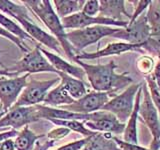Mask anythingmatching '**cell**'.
<instances>
[{
  "label": "cell",
  "mask_w": 160,
  "mask_h": 150,
  "mask_svg": "<svg viewBox=\"0 0 160 150\" xmlns=\"http://www.w3.org/2000/svg\"><path fill=\"white\" fill-rule=\"evenodd\" d=\"M59 77H55L50 80H44V81L31 79L29 82H27V85L20 93L13 107L35 106L40 102H43L49 88L59 82Z\"/></svg>",
  "instance_id": "7"
},
{
  "label": "cell",
  "mask_w": 160,
  "mask_h": 150,
  "mask_svg": "<svg viewBox=\"0 0 160 150\" xmlns=\"http://www.w3.org/2000/svg\"><path fill=\"white\" fill-rule=\"evenodd\" d=\"M142 86V85H141ZM142 89L140 87L135 96V102L133 111L130 115V117L127 120V123H125V129L123 131V138L125 142L137 144L138 143V134H137V120L139 117V105L140 100H141Z\"/></svg>",
  "instance_id": "18"
},
{
  "label": "cell",
  "mask_w": 160,
  "mask_h": 150,
  "mask_svg": "<svg viewBox=\"0 0 160 150\" xmlns=\"http://www.w3.org/2000/svg\"><path fill=\"white\" fill-rule=\"evenodd\" d=\"M112 37L123 40V42L142 47V45L151 37V30L146 16L142 14L136 19V21L132 24H128L126 28H119L118 31L112 35Z\"/></svg>",
  "instance_id": "10"
},
{
  "label": "cell",
  "mask_w": 160,
  "mask_h": 150,
  "mask_svg": "<svg viewBox=\"0 0 160 150\" xmlns=\"http://www.w3.org/2000/svg\"><path fill=\"white\" fill-rule=\"evenodd\" d=\"M149 150H154V149H151V148H149Z\"/></svg>",
  "instance_id": "43"
},
{
  "label": "cell",
  "mask_w": 160,
  "mask_h": 150,
  "mask_svg": "<svg viewBox=\"0 0 160 150\" xmlns=\"http://www.w3.org/2000/svg\"><path fill=\"white\" fill-rule=\"evenodd\" d=\"M99 17L113 20H123L121 18L122 16H126L129 19L131 18V15L125 8V1L123 0H101L99 1Z\"/></svg>",
  "instance_id": "17"
},
{
  "label": "cell",
  "mask_w": 160,
  "mask_h": 150,
  "mask_svg": "<svg viewBox=\"0 0 160 150\" xmlns=\"http://www.w3.org/2000/svg\"><path fill=\"white\" fill-rule=\"evenodd\" d=\"M8 129L7 127H5V128H0V132H3V131H8Z\"/></svg>",
  "instance_id": "42"
},
{
  "label": "cell",
  "mask_w": 160,
  "mask_h": 150,
  "mask_svg": "<svg viewBox=\"0 0 160 150\" xmlns=\"http://www.w3.org/2000/svg\"><path fill=\"white\" fill-rule=\"evenodd\" d=\"M128 51H142V49L138 45H132L126 42H114L109 43L105 48L97 50L95 52H84L81 54H77L76 56H74V59L81 60V61L82 60H92L96 58L111 56V55H120Z\"/></svg>",
  "instance_id": "14"
},
{
  "label": "cell",
  "mask_w": 160,
  "mask_h": 150,
  "mask_svg": "<svg viewBox=\"0 0 160 150\" xmlns=\"http://www.w3.org/2000/svg\"><path fill=\"white\" fill-rule=\"evenodd\" d=\"M113 140L115 141V143H116V145L120 150H149V148L142 147L138 144L125 142L124 140H120L119 138L114 137V136H113Z\"/></svg>",
  "instance_id": "35"
},
{
  "label": "cell",
  "mask_w": 160,
  "mask_h": 150,
  "mask_svg": "<svg viewBox=\"0 0 160 150\" xmlns=\"http://www.w3.org/2000/svg\"><path fill=\"white\" fill-rule=\"evenodd\" d=\"M40 51L42 52L46 59L49 61V63L57 70L58 72H62L65 74H68L70 76H72L74 78H77L79 80H82L85 76L84 70L80 66H75L72 65L71 63L67 62L66 60L62 59L58 55L54 54L52 52H49L48 50H45L43 48L40 47Z\"/></svg>",
  "instance_id": "16"
},
{
  "label": "cell",
  "mask_w": 160,
  "mask_h": 150,
  "mask_svg": "<svg viewBox=\"0 0 160 150\" xmlns=\"http://www.w3.org/2000/svg\"><path fill=\"white\" fill-rule=\"evenodd\" d=\"M142 48L146 50V51L152 53L155 56H157L160 60V33L150 37L148 41L142 45L141 49Z\"/></svg>",
  "instance_id": "29"
},
{
  "label": "cell",
  "mask_w": 160,
  "mask_h": 150,
  "mask_svg": "<svg viewBox=\"0 0 160 150\" xmlns=\"http://www.w3.org/2000/svg\"><path fill=\"white\" fill-rule=\"evenodd\" d=\"M159 150H160V149H159Z\"/></svg>",
  "instance_id": "45"
},
{
  "label": "cell",
  "mask_w": 160,
  "mask_h": 150,
  "mask_svg": "<svg viewBox=\"0 0 160 150\" xmlns=\"http://www.w3.org/2000/svg\"><path fill=\"white\" fill-rule=\"evenodd\" d=\"M38 120L36 106L12 107L7 113L0 117V128L11 127L17 130Z\"/></svg>",
  "instance_id": "13"
},
{
  "label": "cell",
  "mask_w": 160,
  "mask_h": 150,
  "mask_svg": "<svg viewBox=\"0 0 160 150\" xmlns=\"http://www.w3.org/2000/svg\"><path fill=\"white\" fill-rule=\"evenodd\" d=\"M0 117H1V116H0Z\"/></svg>",
  "instance_id": "44"
},
{
  "label": "cell",
  "mask_w": 160,
  "mask_h": 150,
  "mask_svg": "<svg viewBox=\"0 0 160 150\" xmlns=\"http://www.w3.org/2000/svg\"><path fill=\"white\" fill-rule=\"evenodd\" d=\"M17 130L15 129H11V130H8V131H3V132H0V143L5 141L7 139H12L14 137H16L18 135Z\"/></svg>",
  "instance_id": "37"
},
{
  "label": "cell",
  "mask_w": 160,
  "mask_h": 150,
  "mask_svg": "<svg viewBox=\"0 0 160 150\" xmlns=\"http://www.w3.org/2000/svg\"><path fill=\"white\" fill-rule=\"evenodd\" d=\"M54 143L55 141H52V140H46L43 144L37 141L36 145L33 147L32 150H49V148H51L54 145Z\"/></svg>",
  "instance_id": "38"
},
{
  "label": "cell",
  "mask_w": 160,
  "mask_h": 150,
  "mask_svg": "<svg viewBox=\"0 0 160 150\" xmlns=\"http://www.w3.org/2000/svg\"><path fill=\"white\" fill-rule=\"evenodd\" d=\"M145 82H146L147 88L149 90L150 97H151V100L154 104V106L157 110L159 120H160V92H159V90L156 86V83H155L151 74L147 75L146 78H145Z\"/></svg>",
  "instance_id": "28"
},
{
  "label": "cell",
  "mask_w": 160,
  "mask_h": 150,
  "mask_svg": "<svg viewBox=\"0 0 160 150\" xmlns=\"http://www.w3.org/2000/svg\"><path fill=\"white\" fill-rule=\"evenodd\" d=\"M115 96V93L109 92H89L86 93L83 97L69 104L60 106L57 108L67 110V111L79 114H90L101 110L102 107L106 104L110 99ZM56 108V107H55Z\"/></svg>",
  "instance_id": "8"
},
{
  "label": "cell",
  "mask_w": 160,
  "mask_h": 150,
  "mask_svg": "<svg viewBox=\"0 0 160 150\" xmlns=\"http://www.w3.org/2000/svg\"><path fill=\"white\" fill-rule=\"evenodd\" d=\"M48 121L52 122L53 124L57 125L59 127H65L69 129L70 131H75L82 134L85 137H90L94 135L96 132L91 131L84 125L83 121H78V120H60V119H49Z\"/></svg>",
  "instance_id": "25"
},
{
  "label": "cell",
  "mask_w": 160,
  "mask_h": 150,
  "mask_svg": "<svg viewBox=\"0 0 160 150\" xmlns=\"http://www.w3.org/2000/svg\"><path fill=\"white\" fill-rule=\"evenodd\" d=\"M136 66L137 69L139 70L140 72L144 75H150L152 73L153 69H154V61H153V58H151L150 56H144L140 57L138 59V61L136 63Z\"/></svg>",
  "instance_id": "30"
},
{
  "label": "cell",
  "mask_w": 160,
  "mask_h": 150,
  "mask_svg": "<svg viewBox=\"0 0 160 150\" xmlns=\"http://www.w3.org/2000/svg\"><path fill=\"white\" fill-rule=\"evenodd\" d=\"M0 52H1V50H0ZM0 66H1L2 67V69H7L6 67H5V65L2 63V61H1V60H0Z\"/></svg>",
  "instance_id": "41"
},
{
  "label": "cell",
  "mask_w": 160,
  "mask_h": 150,
  "mask_svg": "<svg viewBox=\"0 0 160 150\" xmlns=\"http://www.w3.org/2000/svg\"><path fill=\"white\" fill-rule=\"evenodd\" d=\"M16 20H18L19 23H21L22 27L24 28V31L33 40H36V41L47 46L48 48L54 50L55 52H60V44L54 36L45 32L43 29L38 27L37 25H35L32 21H28V20L23 18H19Z\"/></svg>",
  "instance_id": "15"
},
{
  "label": "cell",
  "mask_w": 160,
  "mask_h": 150,
  "mask_svg": "<svg viewBox=\"0 0 160 150\" xmlns=\"http://www.w3.org/2000/svg\"><path fill=\"white\" fill-rule=\"evenodd\" d=\"M0 36H2V37H5V38H7L8 40H10L11 42H13L16 46L21 50L22 52H25V53H27L29 50L24 46L23 45V42L20 40L19 38H17L16 36H14V35H12L11 33H9L8 31H6L3 27L0 26Z\"/></svg>",
  "instance_id": "33"
},
{
  "label": "cell",
  "mask_w": 160,
  "mask_h": 150,
  "mask_svg": "<svg viewBox=\"0 0 160 150\" xmlns=\"http://www.w3.org/2000/svg\"><path fill=\"white\" fill-rule=\"evenodd\" d=\"M43 135H36L28 126H24L21 131L18 132V135L15 137L14 146L15 150H32L34 143Z\"/></svg>",
  "instance_id": "23"
},
{
  "label": "cell",
  "mask_w": 160,
  "mask_h": 150,
  "mask_svg": "<svg viewBox=\"0 0 160 150\" xmlns=\"http://www.w3.org/2000/svg\"><path fill=\"white\" fill-rule=\"evenodd\" d=\"M56 14L60 18H65L70 15L81 12L85 4L84 0H54Z\"/></svg>",
  "instance_id": "22"
},
{
  "label": "cell",
  "mask_w": 160,
  "mask_h": 150,
  "mask_svg": "<svg viewBox=\"0 0 160 150\" xmlns=\"http://www.w3.org/2000/svg\"><path fill=\"white\" fill-rule=\"evenodd\" d=\"M0 150H15L14 140L7 139L0 143Z\"/></svg>",
  "instance_id": "39"
},
{
  "label": "cell",
  "mask_w": 160,
  "mask_h": 150,
  "mask_svg": "<svg viewBox=\"0 0 160 150\" xmlns=\"http://www.w3.org/2000/svg\"><path fill=\"white\" fill-rule=\"evenodd\" d=\"M70 132L71 131L65 127H58L50 130L47 133V138L49 140H52V141H56V140H60L64 138L65 136H67Z\"/></svg>",
  "instance_id": "34"
},
{
  "label": "cell",
  "mask_w": 160,
  "mask_h": 150,
  "mask_svg": "<svg viewBox=\"0 0 160 150\" xmlns=\"http://www.w3.org/2000/svg\"><path fill=\"white\" fill-rule=\"evenodd\" d=\"M142 94L141 100L139 105V116H141L142 120L148 127L150 133L152 135V142L150 144L151 149L159 150L160 149V120L158 112L155 108L149 94L146 82H142Z\"/></svg>",
  "instance_id": "4"
},
{
  "label": "cell",
  "mask_w": 160,
  "mask_h": 150,
  "mask_svg": "<svg viewBox=\"0 0 160 150\" xmlns=\"http://www.w3.org/2000/svg\"><path fill=\"white\" fill-rule=\"evenodd\" d=\"M58 77L61 80V86L66 90L67 93L71 96L74 100L83 97L87 93L86 86L82 80L74 78L68 74L62 72H58Z\"/></svg>",
  "instance_id": "20"
},
{
  "label": "cell",
  "mask_w": 160,
  "mask_h": 150,
  "mask_svg": "<svg viewBox=\"0 0 160 150\" xmlns=\"http://www.w3.org/2000/svg\"><path fill=\"white\" fill-rule=\"evenodd\" d=\"M0 11L7 13L15 19L23 18L32 21L29 16V10L25 5H19L9 0H0Z\"/></svg>",
  "instance_id": "24"
},
{
  "label": "cell",
  "mask_w": 160,
  "mask_h": 150,
  "mask_svg": "<svg viewBox=\"0 0 160 150\" xmlns=\"http://www.w3.org/2000/svg\"><path fill=\"white\" fill-rule=\"evenodd\" d=\"M84 125L94 132L121 134L125 129V123H121L112 113L99 110L87 114V120Z\"/></svg>",
  "instance_id": "11"
},
{
  "label": "cell",
  "mask_w": 160,
  "mask_h": 150,
  "mask_svg": "<svg viewBox=\"0 0 160 150\" xmlns=\"http://www.w3.org/2000/svg\"><path fill=\"white\" fill-rule=\"evenodd\" d=\"M29 74H24L23 76L12 77L9 79L0 80V116L7 113L16 102L20 93L27 85V79Z\"/></svg>",
  "instance_id": "9"
},
{
  "label": "cell",
  "mask_w": 160,
  "mask_h": 150,
  "mask_svg": "<svg viewBox=\"0 0 160 150\" xmlns=\"http://www.w3.org/2000/svg\"><path fill=\"white\" fill-rule=\"evenodd\" d=\"M118 30L119 28L117 27L95 25V26L75 29L70 32H67L66 38L69 44L71 45L73 52L79 53L89 45L98 42L101 38L105 36H112Z\"/></svg>",
  "instance_id": "3"
},
{
  "label": "cell",
  "mask_w": 160,
  "mask_h": 150,
  "mask_svg": "<svg viewBox=\"0 0 160 150\" xmlns=\"http://www.w3.org/2000/svg\"><path fill=\"white\" fill-rule=\"evenodd\" d=\"M0 76H18L16 73L9 72L7 69H0Z\"/></svg>",
  "instance_id": "40"
},
{
  "label": "cell",
  "mask_w": 160,
  "mask_h": 150,
  "mask_svg": "<svg viewBox=\"0 0 160 150\" xmlns=\"http://www.w3.org/2000/svg\"><path fill=\"white\" fill-rule=\"evenodd\" d=\"M73 101L74 99L61 86V84H59L51 91H48L43 102L47 105H51V106L57 108L60 106H64V105L71 104Z\"/></svg>",
  "instance_id": "21"
},
{
  "label": "cell",
  "mask_w": 160,
  "mask_h": 150,
  "mask_svg": "<svg viewBox=\"0 0 160 150\" xmlns=\"http://www.w3.org/2000/svg\"><path fill=\"white\" fill-rule=\"evenodd\" d=\"M7 70L9 72L16 73L17 75L23 72L27 74L39 72H53L58 74L57 70L49 63L40 51V45H37L31 51H28L21 60L15 63L11 68H7Z\"/></svg>",
  "instance_id": "6"
},
{
  "label": "cell",
  "mask_w": 160,
  "mask_h": 150,
  "mask_svg": "<svg viewBox=\"0 0 160 150\" xmlns=\"http://www.w3.org/2000/svg\"><path fill=\"white\" fill-rule=\"evenodd\" d=\"M99 9L100 4L98 0H88L85 1L81 12L89 17H96V15L99 14Z\"/></svg>",
  "instance_id": "31"
},
{
  "label": "cell",
  "mask_w": 160,
  "mask_h": 150,
  "mask_svg": "<svg viewBox=\"0 0 160 150\" xmlns=\"http://www.w3.org/2000/svg\"><path fill=\"white\" fill-rule=\"evenodd\" d=\"M73 61L84 70L92 88L97 92L115 93L133 82V79L129 76L127 72L121 74L115 72L117 65L113 60L107 64L96 65L88 64L77 59H74Z\"/></svg>",
  "instance_id": "1"
},
{
  "label": "cell",
  "mask_w": 160,
  "mask_h": 150,
  "mask_svg": "<svg viewBox=\"0 0 160 150\" xmlns=\"http://www.w3.org/2000/svg\"><path fill=\"white\" fill-rule=\"evenodd\" d=\"M0 25H1V27H3L6 31L11 33L14 36H16L17 38L21 40V41L22 40L33 41V39L24 31V29H22L19 25H17L13 20L9 19L8 17L5 16V15H3L1 12H0Z\"/></svg>",
  "instance_id": "27"
},
{
  "label": "cell",
  "mask_w": 160,
  "mask_h": 150,
  "mask_svg": "<svg viewBox=\"0 0 160 150\" xmlns=\"http://www.w3.org/2000/svg\"><path fill=\"white\" fill-rule=\"evenodd\" d=\"M89 137H85L84 139H80V140H76V141L70 142L68 144H65L63 146H60L56 149L53 150H81L84 145L88 142Z\"/></svg>",
  "instance_id": "36"
},
{
  "label": "cell",
  "mask_w": 160,
  "mask_h": 150,
  "mask_svg": "<svg viewBox=\"0 0 160 150\" xmlns=\"http://www.w3.org/2000/svg\"><path fill=\"white\" fill-rule=\"evenodd\" d=\"M142 82L129 85L121 94L115 95L110 99L101 110L112 113L120 122L125 123L133 111L135 96L138 89L141 87Z\"/></svg>",
  "instance_id": "5"
},
{
  "label": "cell",
  "mask_w": 160,
  "mask_h": 150,
  "mask_svg": "<svg viewBox=\"0 0 160 150\" xmlns=\"http://www.w3.org/2000/svg\"><path fill=\"white\" fill-rule=\"evenodd\" d=\"M151 30V36L160 33V0L151 1L147 14L145 15Z\"/></svg>",
  "instance_id": "26"
},
{
  "label": "cell",
  "mask_w": 160,
  "mask_h": 150,
  "mask_svg": "<svg viewBox=\"0 0 160 150\" xmlns=\"http://www.w3.org/2000/svg\"><path fill=\"white\" fill-rule=\"evenodd\" d=\"M23 3L27 9L35 14V16L41 20L45 26L51 31L59 44L62 46L66 56L73 61L74 52L71 45L67 41L65 29L62 26L61 20L53 10L51 2L49 0H24Z\"/></svg>",
  "instance_id": "2"
},
{
  "label": "cell",
  "mask_w": 160,
  "mask_h": 150,
  "mask_svg": "<svg viewBox=\"0 0 160 150\" xmlns=\"http://www.w3.org/2000/svg\"><path fill=\"white\" fill-rule=\"evenodd\" d=\"M134 3H136V7L134 9L133 14L131 15V18L128 21V24H132L134 21H136V19L139 16H141L144 10L149 7L151 0H140V1H134Z\"/></svg>",
  "instance_id": "32"
},
{
  "label": "cell",
  "mask_w": 160,
  "mask_h": 150,
  "mask_svg": "<svg viewBox=\"0 0 160 150\" xmlns=\"http://www.w3.org/2000/svg\"><path fill=\"white\" fill-rule=\"evenodd\" d=\"M81 150H120L113 140V135L110 133L96 132L89 137L88 142Z\"/></svg>",
  "instance_id": "19"
},
{
  "label": "cell",
  "mask_w": 160,
  "mask_h": 150,
  "mask_svg": "<svg viewBox=\"0 0 160 150\" xmlns=\"http://www.w3.org/2000/svg\"><path fill=\"white\" fill-rule=\"evenodd\" d=\"M62 26L65 28L72 29H82L95 25H102V26H110L117 28H126L128 26V21L126 20H113L104 17H89L82 12H78L61 19Z\"/></svg>",
  "instance_id": "12"
}]
</instances>
